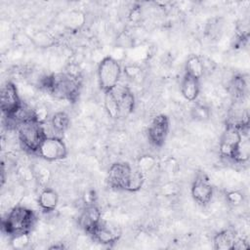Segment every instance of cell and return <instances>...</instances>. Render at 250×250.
<instances>
[{"instance_id":"cb8c5ba5","label":"cell","mask_w":250,"mask_h":250,"mask_svg":"<svg viewBox=\"0 0 250 250\" xmlns=\"http://www.w3.org/2000/svg\"><path fill=\"white\" fill-rule=\"evenodd\" d=\"M125 72L127 76H129L130 78H133V77H136L141 72V69L136 65H128L125 67Z\"/></svg>"},{"instance_id":"44dd1931","label":"cell","mask_w":250,"mask_h":250,"mask_svg":"<svg viewBox=\"0 0 250 250\" xmlns=\"http://www.w3.org/2000/svg\"><path fill=\"white\" fill-rule=\"evenodd\" d=\"M30 242L29 233H21L18 235H14L11 237V245L14 249H24L28 246Z\"/></svg>"},{"instance_id":"7402d4cb","label":"cell","mask_w":250,"mask_h":250,"mask_svg":"<svg viewBox=\"0 0 250 250\" xmlns=\"http://www.w3.org/2000/svg\"><path fill=\"white\" fill-rule=\"evenodd\" d=\"M227 199L232 205H239L243 201V195L237 190H232L227 194Z\"/></svg>"},{"instance_id":"ffe728a7","label":"cell","mask_w":250,"mask_h":250,"mask_svg":"<svg viewBox=\"0 0 250 250\" xmlns=\"http://www.w3.org/2000/svg\"><path fill=\"white\" fill-rule=\"evenodd\" d=\"M156 164V159L148 154L142 155L137 162V169L142 172L144 175L150 172Z\"/></svg>"},{"instance_id":"5b68a950","label":"cell","mask_w":250,"mask_h":250,"mask_svg":"<svg viewBox=\"0 0 250 250\" xmlns=\"http://www.w3.org/2000/svg\"><path fill=\"white\" fill-rule=\"evenodd\" d=\"M133 170L134 169L125 162H116L111 164L106 176L108 185L112 188L127 191Z\"/></svg>"},{"instance_id":"9a60e30c","label":"cell","mask_w":250,"mask_h":250,"mask_svg":"<svg viewBox=\"0 0 250 250\" xmlns=\"http://www.w3.org/2000/svg\"><path fill=\"white\" fill-rule=\"evenodd\" d=\"M236 239L234 231L224 229L214 236V247L218 250H230Z\"/></svg>"},{"instance_id":"9c48e42d","label":"cell","mask_w":250,"mask_h":250,"mask_svg":"<svg viewBox=\"0 0 250 250\" xmlns=\"http://www.w3.org/2000/svg\"><path fill=\"white\" fill-rule=\"evenodd\" d=\"M191 196L200 205L208 204L213 196V187L205 174H198L194 179L191 188Z\"/></svg>"},{"instance_id":"3957f363","label":"cell","mask_w":250,"mask_h":250,"mask_svg":"<svg viewBox=\"0 0 250 250\" xmlns=\"http://www.w3.org/2000/svg\"><path fill=\"white\" fill-rule=\"evenodd\" d=\"M122 68L120 62L111 56L104 57L98 65V82L104 93L114 89L120 80Z\"/></svg>"},{"instance_id":"4fadbf2b","label":"cell","mask_w":250,"mask_h":250,"mask_svg":"<svg viewBox=\"0 0 250 250\" xmlns=\"http://www.w3.org/2000/svg\"><path fill=\"white\" fill-rule=\"evenodd\" d=\"M59 203L58 192L50 188H44L37 198V205L39 208L45 212L54 211Z\"/></svg>"},{"instance_id":"30bf717a","label":"cell","mask_w":250,"mask_h":250,"mask_svg":"<svg viewBox=\"0 0 250 250\" xmlns=\"http://www.w3.org/2000/svg\"><path fill=\"white\" fill-rule=\"evenodd\" d=\"M102 213L98 206L94 203L86 204L78 217L79 227L88 233H92L93 230L102 222Z\"/></svg>"},{"instance_id":"2e32d148","label":"cell","mask_w":250,"mask_h":250,"mask_svg":"<svg viewBox=\"0 0 250 250\" xmlns=\"http://www.w3.org/2000/svg\"><path fill=\"white\" fill-rule=\"evenodd\" d=\"M185 69H186L185 74H187L190 77H193L195 79H198V80H200V78L204 74L203 62L196 55H192L188 59V61L186 62Z\"/></svg>"},{"instance_id":"603a6c76","label":"cell","mask_w":250,"mask_h":250,"mask_svg":"<svg viewBox=\"0 0 250 250\" xmlns=\"http://www.w3.org/2000/svg\"><path fill=\"white\" fill-rule=\"evenodd\" d=\"M193 112H194L195 118H197V119H205L209 116L208 109L202 105L195 106L193 109Z\"/></svg>"},{"instance_id":"52a82bcc","label":"cell","mask_w":250,"mask_h":250,"mask_svg":"<svg viewBox=\"0 0 250 250\" xmlns=\"http://www.w3.org/2000/svg\"><path fill=\"white\" fill-rule=\"evenodd\" d=\"M170 129V121L167 115L157 114L150 121L147 128V138L150 144L156 147L164 145Z\"/></svg>"},{"instance_id":"7a4b0ae2","label":"cell","mask_w":250,"mask_h":250,"mask_svg":"<svg viewBox=\"0 0 250 250\" xmlns=\"http://www.w3.org/2000/svg\"><path fill=\"white\" fill-rule=\"evenodd\" d=\"M17 130L21 146L28 152L37 153L41 143L47 137L42 122L37 118H31L21 122Z\"/></svg>"},{"instance_id":"e0dca14e","label":"cell","mask_w":250,"mask_h":250,"mask_svg":"<svg viewBox=\"0 0 250 250\" xmlns=\"http://www.w3.org/2000/svg\"><path fill=\"white\" fill-rule=\"evenodd\" d=\"M69 117L64 111H57L51 118V128L55 133L62 134L69 126Z\"/></svg>"},{"instance_id":"277c9868","label":"cell","mask_w":250,"mask_h":250,"mask_svg":"<svg viewBox=\"0 0 250 250\" xmlns=\"http://www.w3.org/2000/svg\"><path fill=\"white\" fill-rule=\"evenodd\" d=\"M37 154L46 161H59L66 157L67 147L62 138L47 136L41 143Z\"/></svg>"},{"instance_id":"8fae6325","label":"cell","mask_w":250,"mask_h":250,"mask_svg":"<svg viewBox=\"0 0 250 250\" xmlns=\"http://www.w3.org/2000/svg\"><path fill=\"white\" fill-rule=\"evenodd\" d=\"M118 104V118L127 117L135 107V97L132 91L125 86L117 85L112 89Z\"/></svg>"},{"instance_id":"ac0fdd59","label":"cell","mask_w":250,"mask_h":250,"mask_svg":"<svg viewBox=\"0 0 250 250\" xmlns=\"http://www.w3.org/2000/svg\"><path fill=\"white\" fill-rule=\"evenodd\" d=\"M243 137L242 140L233 155L232 160L235 162H245L249 158V153H250V143H249V138L247 136V133H242Z\"/></svg>"},{"instance_id":"ba28073f","label":"cell","mask_w":250,"mask_h":250,"mask_svg":"<svg viewBox=\"0 0 250 250\" xmlns=\"http://www.w3.org/2000/svg\"><path fill=\"white\" fill-rule=\"evenodd\" d=\"M241 129L227 125L219 141L220 153L227 158H233V155L242 140Z\"/></svg>"},{"instance_id":"5bb4252c","label":"cell","mask_w":250,"mask_h":250,"mask_svg":"<svg viewBox=\"0 0 250 250\" xmlns=\"http://www.w3.org/2000/svg\"><path fill=\"white\" fill-rule=\"evenodd\" d=\"M182 96L188 102H193L197 99L200 92L199 80L190 77L187 74L184 75L180 84Z\"/></svg>"},{"instance_id":"6da1fadb","label":"cell","mask_w":250,"mask_h":250,"mask_svg":"<svg viewBox=\"0 0 250 250\" xmlns=\"http://www.w3.org/2000/svg\"><path fill=\"white\" fill-rule=\"evenodd\" d=\"M35 222V214L31 208L19 204L11 209L2 222L3 230L11 237L21 233H30Z\"/></svg>"},{"instance_id":"7c38bea8","label":"cell","mask_w":250,"mask_h":250,"mask_svg":"<svg viewBox=\"0 0 250 250\" xmlns=\"http://www.w3.org/2000/svg\"><path fill=\"white\" fill-rule=\"evenodd\" d=\"M94 239L102 244H112L116 242L120 236L119 230L116 228L110 227L108 224L101 222L91 233Z\"/></svg>"},{"instance_id":"d6986e66","label":"cell","mask_w":250,"mask_h":250,"mask_svg":"<svg viewBox=\"0 0 250 250\" xmlns=\"http://www.w3.org/2000/svg\"><path fill=\"white\" fill-rule=\"evenodd\" d=\"M104 108H105L108 116L111 118L117 119L118 118V104H117L116 97L112 90L104 93Z\"/></svg>"},{"instance_id":"8992f818","label":"cell","mask_w":250,"mask_h":250,"mask_svg":"<svg viewBox=\"0 0 250 250\" xmlns=\"http://www.w3.org/2000/svg\"><path fill=\"white\" fill-rule=\"evenodd\" d=\"M21 100L17 86L11 82H6L1 89V109L6 117H12L21 107Z\"/></svg>"}]
</instances>
